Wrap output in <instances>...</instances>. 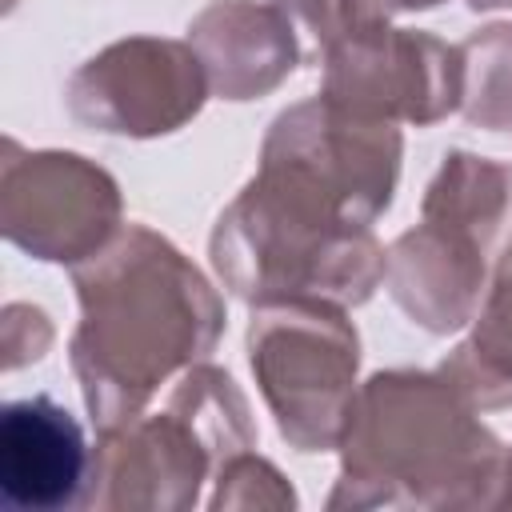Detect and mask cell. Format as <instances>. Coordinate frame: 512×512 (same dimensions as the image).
Masks as SVG:
<instances>
[{
    "mask_svg": "<svg viewBox=\"0 0 512 512\" xmlns=\"http://www.w3.org/2000/svg\"><path fill=\"white\" fill-rule=\"evenodd\" d=\"M324 88L332 104L368 120L436 124L464 100L460 44H444L428 32L376 24H344L328 40Z\"/></svg>",
    "mask_w": 512,
    "mask_h": 512,
    "instance_id": "7",
    "label": "cell"
},
{
    "mask_svg": "<svg viewBox=\"0 0 512 512\" xmlns=\"http://www.w3.org/2000/svg\"><path fill=\"white\" fill-rule=\"evenodd\" d=\"M96 456L68 408L24 396L0 412V496L12 512H60L88 500Z\"/></svg>",
    "mask_w": 512,
    "mask_h": 512,
    "instance_id": "10",
    "label": "cell"
},
{
    "mask_svg": "<svg viewBox=\"0 0 512 512\" xmlns=\"http://www.w3.org/2000/svg\"><path fill=\"white\" fill-rule=\"evenodd\" d=\"M188 44L200 52L208 88L224 100L272 92L304 56L296 28L268 0H216L188 24Z\"/></svg>",
    "mask_w": 512,
    "mask_h": 512,
    "instance_id": "11",
    "label": "cell"
},
{
    "mask_svg": "<svg viewBox=\"0 0 512 512\" xmlns=\"http://www.w3.org/2000/svg\"><path fill=\"white\" fill-rule=\"evenodd\" d=\"M4 236L36 260L84 264L120 228L116 180L76 152H28L4 160Z\"/></svg>",
    "mask_w": 512,
    "mask_h": 512,
    "instance_id": "9",
    "label": "cell"
},
{
    "mask_svg": "<svg viewBox=\"0 0 512 512\" xmlns=\"http://www.w3.org/2000/svg\"><path fill=\"white\" fill-rule=\"evenodd\" d=\"M80 328L72 372L100 432L140 416L152 392L208 356L224 332V304L192 260L144 224L120 228L72 268Z\"/></svg>",
    "mask_w": 512,
    "mask_h": 512,
    "instance_id": "1",
    "label": "cell"
},
{
    "mask_svg": "<svg viewBox=\"0 0 512 512\" xmlns=\"http://www.w3.org/2000/svg\"><path fill=\"white\" fill-rule=\"evenodd\" d=\"M332 508H476L496 504L504 448L444 372H376L356 388Z\"/></svg>",
    "mask_w": 512,
    "mask_h": 512,
    "instance_id": "3",
    "label": "cell"
},
{
    "mask_svg": "<svg viewBox=\"0 0 512 512\" xmlns=\"http://www.w3.org/2000/svg\"><path fill=\"white\" fill-rule=\"evenodd\" d=\"M208 92V72L192 44L128 36L68 80V112L96 132L144 140L184 128Z\"/></svg>",
    "mask_w": 512,
    "mask_h": 512,
    "instance_id": "8",
    "label": "cell"
},
{
    "mask_svg": "<svg viewBox=\"0 0 512 512\" xmlns=\"http://www.w3.org/2000/svg\"><path fill=\"white\" fill-rule=\"evenodd\" d=\"M504 480H508V492H504L496 504H512V456H508V464H504Z\"/></svg>",
    "mask_w": 512,
    "mask_h": 512,
    "instance_id": "16",
    "label": "cell"
},
{
    "mask_svg": "<svg viewBox=\"0 0 512 512\" xmlns=\"http://www.w3.org/2000/svg\"><path fill=\"white\" fill-rule=\"evenodd\" d=\"M472 8H512V0H468Z\"/></svg>",
    "mask_w": 512,
    "mask_h": 512,
    "instance_id": "17",
    "label": "cell"
},
{
    "mask_svg": "<svg viewBox=\"0 0 512 512\" xmlns=\"http://www.w3.org/2000/svg\"><path fill=\"white\" fill-rule=\"evenodd\" d=\"M248 360L256 384L300 452L340 448L352 400L360 336L340 304L272 300L256 304L248 324Z\"/></svg>",
    "mask_w": 512,
    "mask_h": 512,
    "instance_id": "6",
    "label": "cell"
},
{
    "mask_svg": "<svg viewBox=\"0 0 512 512\" xmlns=\"http://www.w3.org/2000/svg\"><path fill=\"white\" fill-rule=\"evenodd\" d=\"M212 264L236 296L364 304L388 272L372 216L324 172L292 152L264 148L260 172L220 212Z\"/></svg>",
    "mask_w": 512,
    "mask_h": 512,
    "instance_id": "2",
    "label": "cell"
},
{
    "mask_svg": "<svg viewBox=\"0 0 512 512\" xmlns=\"http://www.w3.org/2000/svg\"><path fill=\"white\" fill-rule=\"evenodd\" d=\"M512 208V172L452 152L424 196V220L388 248V292L428 332H456L480 312L488 256Z\"/></svg>",
    "mask_w": 512,
    "mask_h": 512,
    "instance_id": "4",
    "label": "cell"
},
{
    "mask_svg": "<svg viewBox=\"0 0 512 512\" xmlns=\"http://www.w3.org/2000/svg\"><path fill=\"white\" fill-rule=\"evenodd\" d=\"M508 260H512V252H508Z\"/></svg>",
    "mask_w": 512,
    "mask_h": 512,
    "instance_id": "18",
    "label": "cell"
},
{
    "mask_svg": "<svg viewBox=\"0 0 512 512\" xmlns=\"http://www.w3.org/2000/svg\"><path fill=\"white\" fill-rule=\"evenodd\" d=\"M464 116L488 132H512V24H492L460 44Z\"/></svg>",
    "mask_w": 512,
    "mask_h": 512,
    "instance_id": "13",
    "label": "cell"
},
{
    "mask_svg": "<svg viewBox=\"0 0 512 512\" xmlns=\"http://www.w3.org/2000/svg\"><path fill=\"white\" fill-rule=\"evenodd\" d=\"M284 16H288V24L296 28V40H300V52L308 56V60H320L324 56V48H328V40L336 36V28H340V8L332 4V0H272Z\"/></svg>",
    "mask_w": 512,
    "mask_h": 512,
    "instance_id": "14",
    "label": "cell"
},
{
    "mask_svg": "<svg viewBox=\"0 0 512 512\" xmlns=\"http://www.w3.org/2000/svg\"><path fill=\"white\" fill-rule=\"evenodd\" d=\"M440 372L476 408L512 404V260L500 264V276L476 312L472 336L440 364Z\"/></svg>",
    "mask_w": 512,
    "mask_h": 512,
    "instance_id": "12",
    "label": "cell"
},
{
    "mask_svg": "<svg viewBox=\"0 0 512 512\" xmlns=\"http://www.w3.org/2000/svg\"><path fill=\"white\" fill-rule=\"evenodd\" d=\"M436 4L440 0H336L344 24H376L396 12H420V8H436Z\"/></svg>",
    "mask_w": 512,
    "mask_h": 512,
    "instance_id": "15",
    "label": "cell"
},
{
    "mask_svg": "<svg viewBox=\"0 0 512 512\" xmlns=\"http://www.w3.org/2000/svg\"><path fill=\"white\" fill-rule=\"evenodd\" d=\"M256 428L236 380L224 368L192 364L168 408L148 420L100 432L96 480L108 484V508H188L212 460L248 452Z\"/></svg>",
    "mask_w": 512,
    "mask_h": 512,
    "instance_id": "5",
    "label": "cell"
}]
</instances>
